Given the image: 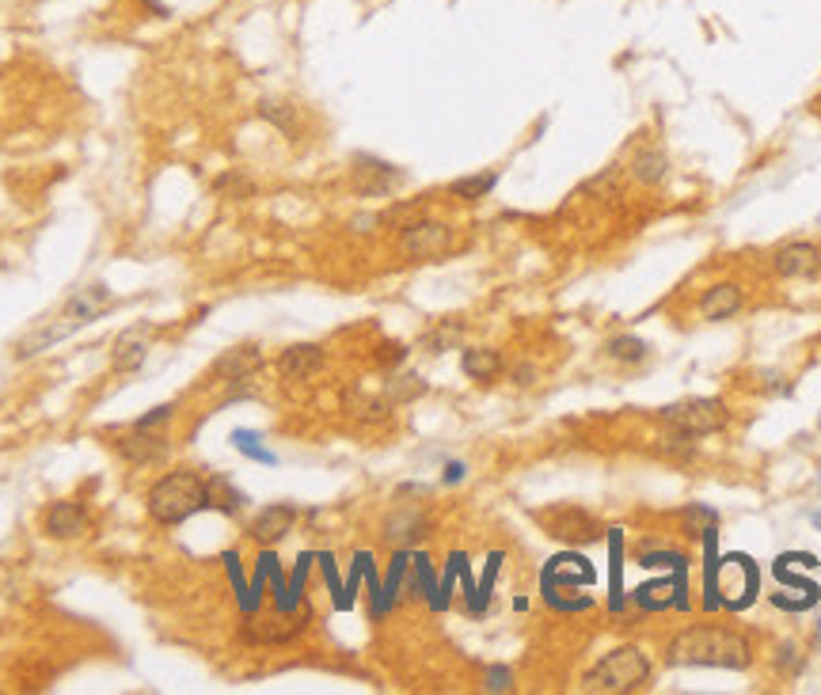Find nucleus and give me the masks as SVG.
Returning a JSON list of instances; mask_svg holds the SVG:
<instances>
[{
  "instance_id": "obj_16",
  "label": "nucleus",
  "mask_w": 821,
  "mask_h": 695,
  "mask_svg": "<svg viewBox=\"0 0 821 695\" xmlns=\"http://www.w3.org/2000/svg\"><path fill=\"white\" fill-rule=\"evenodd\" d=\"M145 335H149V327H130V331H122V335H118L115 354H111L115 373H134V369L145 365V354H149V342H145Z\"/></svg>"
},
{
  "instance_id": "obj_18",
  "label": "nucleus",
  "mask_w": 821,
  "mask_h": 695,
  "mask_svg": "<svg viewBox=\"0 0 821 695\" xmlns=\"http://www.w3.org/2000/svg\"><path fill=\"white\" fill-rule=\"evenodd\" d=\"M426 536V513L419 509H400L384 521V540H392L396 547H407Z\"/></svg>"
},
{
  "instance_id": "obj_7",
  "label": "nucleus",
  "mask_w": 821,
  "mask_h": 695,
  "mask_svg": "<svg viewBox=\"0 0 821 695\" xmlns=\"http://www.w3.org/2000/svg\"><path fill=\"white\" fill-rule=\"evenodd\" d=\"M308 620H312V612H270V616H248V623H244V639L248 642H289V639H297L301 631L308 627Z\"/></svg>"
},
{
  "instance_id": "obj_32",
  "label": "nucleus",
  "mask_w": 821,
  "mask_h": 695,
  "mask_svg": "<svg viewBox=\"0 0 821 695\" xmlns=\"http://www.w3.org/2000/svg\"><path fill=\"white\" fill-rule=\"evenodd\" d=\"M388 399H369V395H354L350 399V411H354V418L358 422H381V418H388Z\"/></svg>"
},
{
  "instance_id": "obj_33",
  "label": "nucleus",
  "mask_w": 821,
  "mask_h": 695,
  "mask_svg": "<svg viewBox=\"0 0 821 695\" xmlns=\"http://www.w3.org/2000/svg\"><path fill=\"white\" fill-rule=\"evenodd\" d=\"M213 190H217V194H232V198H251V194H255V183L244 179L240 171H225V175L213 179Z\"/></svg>"
},
{
  "instance_id": "obj_26",
  "label": "nucleus",
  "mask_w": 821,
  "mask_h": 695,
  "mask_svg": "<svg viewBox=\"0 0 821 695\" xmlns=\"http://www.w3.org/2000/svg\"><path fill=\"white\" fill-rule=\"evenodd\" d=\"M229 441H232V449L244 452V456H248V460H255V464H270V468L278 464V456H274V452H270L267 445L259 441V433H255V430H232Z\"/></svg>"
},
{
  "instance_id": "obj_1",
  "label": "nucleus",
  "mask_w": 821,
  "mask_h": 695,
  "mask_svg": "<svg viewBox=\"0 0 821 695\" xmlns=\"http://www.w3.org/2000/svg\"><path fill=\"white\" fill-rule=\"evenodd\" d=\"M749 642L738 631L726 627H688L669 642V665H707V669H745L749 665Z\"/></svg>"
},
{
  "instance_id": "obj_22",
  "label": "nucleus",
  "mask_w": 821,
  "mask_h": 695,
  "mask_svg": "<svg viewBox=\"0 0 821 695\" xmlns=\"http://www.w3.org/2000/svg\"><path fill=\"white\" fill-rule=\"evenodd\" d=\"M498 183V171H479V175H464V179H453L449 183V194L453 198H464V202H479L487 198Z\"/></svg>"
},
{
  "instance_id": "obj_27",
  "label": "nucleus",
  "mask_w": 821,
  "mask_h": 695,
  "mask_svg": "<svg viewBox=\"0 0 821 695\" xmlns=\"http://www.w3.org/2000/svg\"><path fill=\"white\" fill-rule=\"evenodd\" d=\"M422 217H426V202L415 198V202H396V206H388L377 221H381V225H392V228H411L415 221H422Z\"/></svg>"
},
{
  "instance_id": "obj_5",
  "label": "nucleus",
  "mask_w": 821,
  "mask_h": 695,
  "mask_svg": "<svg viewBox=\"0 0 821 695\" xmlns=\"http://www.w3.org/2000/svg\"><path fill=\"white\" fill-rule=\"evenodd\" d=\"M457 247V232L453 225L445 221H415L411 228H403L400 236V251L411 259V263H434V259H445L449 251Z\"/></svg>"
},
{
  "instance_id": "obj_31",
  "label": "nucleus",
  "mask_w": 821,
  "mask_h": 695,
  "mask_svg": "<svg viewBox=\"0 0 821 695\" xmlns=\"http://www.w3.org/2000/svg\"><path fill=\"white\" fill-rule=\"evenodd\" d=\"M681 521H685V532H692V536H715V509L688 506L681 513Z\"/></svg>"
},
{
  "instance_id": "obj_4",
  "label": "nucleus",
  "mask_w": 821,
  "mask_h": 695,
  "mask_svg": "<svg viewBox=\"0 0 821 695\" xmlns=\"http://www.w3.org/2000/svg\"><path fill=\"white\" fill-rule=\"evenodd\" d=\"M669 426L677 433H688V437H711V433L726 430L730 422V411H726L723 399H681L662 411Z\"/></svg>"
},
{
  "instance_id": "obj_2",
  "label": "nucleus",
  "mask_w": 821,
  "mask_h": 695,
  "mask_svg": "<svg viewBox=\"0 0 821 695\" xmlns=\"http://www.w3.org/2000/svg\"><path fill=\"white\" fill-rule=\"evenodd\" d=\"M145 509H149V517H153L156 525H183L187 517L206 509V479L191 468L168 471L164 479L153 483L149 498H145Z\"/></svg>"
},
{
  "instance_id": "obj_12",
  "label": "nucleus",
  "mask_w": 821,
  "mask_h": 695,
  "mask_svg": "<svg viewBox=\"0 0 821 695\" xmlns=\"http://www.w3.org/2000/svg\"><path fill=\"white\" fill-rule=\"evenodd\" d=\"M42 528L50 540H77L92 528V517L80 502H54L42 517Z\"/></svg>"
},
{
  "instance_id": "obj_25",
  "label": "nucleus",
  "mask_w": 821,
  "mask_h": 695,
  "mask_svg": "<svg viewBox=\"0 0 821 695\" xmlns=\"http://www.w3.org/2000/svg\"><path fill=\"white\" fill-rule=\"evenodd\" d=\"M426 380H422L419 373H403V376H392L388 384H384V399L388 403H411V399H419V395H426Z\"/></svg>"
},
{
  "instance_id": "obj_34",
  "label": "nucleus",
  "mask_w": 821,
  "mask_h": 695,
  "mask_svg": "<svg viewBox=\"0 0 821 695\" xmlns=\"http://www.w3.org/2000/svg\"><path fill=\"white\" fill-rule=\"evenodd\" d=\"M639 563L650 566V570H658V566H685V555L681 551H643Z\"/></svg>"
},
{
  "instance_id": "obj_17",
  "label": "nucleus",
  "mask_w": 821,
  "mask_h": 695,
  "mask_svg": "<svg viewBox=\"0 0 821 695\" xmlns=\"http://www.w3.org/2000/svg\"><path fill=\"white\" fill-rule=\"evenodd\" d=\"M738 308H742V289L734 282H719V285H711L707 297L700 301V316L719 323V320H730Z\"/></svg>"
},
{
  "instance_id": "obj_24",
  "label": "nucleus",
  "mask_w": 821,
  "mask_h": 695,
  "mask_svg": "<svg viewBox=\"0 0 821 695\" xmlns=\"http://www.w3.org/2000/svg\"><path fill=\"white\" fill-rule=\"evenodd\" d=\"M407 589H411L415 597H426L430 608L438 604V578H434L426 555H411V582H407Z\"/></svg>"
},
{
  "instance_id": "obj_19",
  "label": "nucleus",
  "mask_w": 821,
  "mask_h": 695,
  "mask_svg": "<svg viewBox=\"0 0 821 695\" xmlns=\"http://www.w3.org/2000/svg\"><path fill=\"white\" fill-rule=\"evenodd\" d=\"M460 369L468 380H479V384H491L498 373H502V354L498 350H487V346H468L460 354Z\"/></svg>"
},
{
  "instance_id": "obj_3",
  "label": "nucleus",
  "mask_w": 821,
  "mask_h": 695,
  "mask_svg": "<svg viewBox=\"0 0 821 695\" xmlns=\"http://www.w3.org/2000/svg\"><path fill=\"white\" fill-rule=\"evenodd\" d=\"M647 680H650L647 654H643L639 646H616V650H609V654L586 673L582 688H586V692L624 695V692L647 688Z\"/></svg>"
},
{
  "instance_id": "obj_29",
  "label": "nucleus",
  "mask_w": 821,
  "mask_h": 695,
  "mask_svg": "<svg viewBox=\"0 0 821 695\" xmlns=\"http://www.w3.org/2000/svg\"><path fill=\"white\" fill-rule=\"evenodd\" d=\"M609 357L612 361H624V365H635V361H643L647 357V342L643 339H635V335H616V339H609Z\"/></svg>"
},
{
  "instance_id": "obj_23",
  "label": "nucleus",
  "mask_w": 821,
  "mask_h": 695,
  "mask_svg": "<svg viewBox=\"0 0 821 695\" xmlns=\"http://www.w3.org/2000/svg\"><path fill=\"white\" fill-rule=\"evenodd\" d=\"M669 171V156L662 149H643L635 160H631V175L639 183H662Z\"/></svg>"
},
{
  "instance_id": "obj_11",
  "label": "nucleus",
  "mask_w": 821,
  "mask_h": 695,
  "mask_svg": "<svg viewBox=\"0 0 821 695\" xmlns=\"http://www.w3.org/2000/svg\"><path fill=\"white\" fill-rule=\"evenodd\" d=\"M293 525H297V506H289V502H278V506H267L255 521H251V540L259 547H274L282 544L289 532H293Z\"/></svg>"
},
{
  "instance_id": "obj_35",
  "label": "nucleus",
  "mask_w": 821,
  "mask_h": 695,
  "mask_svg": "<svg viewBox=\"0 0 821 695\" xmlns=\"http://www.w3.org/2000/svg\"><path fill=\"white\" fill-rule=\"evenodd\" d=\"M514 688V673L506 665H491L487 669V692H510Z\"/></svg>"
},
{
  "instance_id": "obj_8",
  "label": "nucleus",
  "mask_w": 821,
  "mask_h": 695,
  "mask_svg": "<svg viewBox=\"0 0 821 695\" xmlns=\"http://www.w3.org/2000/svg\"><path fill=\"white\" fill-rule=\"evenodd\" d=\"M111 289L103 282H96V285H84V289H77L69 301H65V308H61V320L69 323L73 331L77 327H84V323H96L107 308H111Z\"/></svg>"
},
{
  "instance_id": "obj_14",
  "label": "nucleus",
  "mask_w": 821,
  "mask_h": 695,
  "mask_svg": "<svg viewBox=\"0 0 821 695\" xmlns=\"http://www.w3.org/2000/svg\"><path fill=\"white\" fill-rule=\"evenodd\" d=\"M772 270L780 278H814L821 270V247L814 244H787L772 255Z\"/></svg>"
},
{
  "instance_id": "obj_37",
  "label": "nucleus",
  "mask_w": 821,
  "mask_h": 695,
  "mask_svg": "<svg viewBox=\"0 0 821 695\" xmlns=\"http://www.w3.org/2000/svg\"><path fill=\"white\" fill-rule=\"evenodd\" d=\"M403 357H407V346H403V342H381V346H377V361H381V365H400Z\"/></svg>"
},
{
  "instance_id": "obj_39",
  "label": "nucleus",
  "mask_w": 821,
  "mask_h": 695,
  "mask_svg": "<svg viewBox=\"0 0 821 695\" xmlns=\"http://www.w3.org/2000/svg\"><path fill=\"white\" fill-rule=\"evenodd\" d=\"M145 4H149V8H153L156 16H168V8H164V4H156V0H145Z\"/></svg>"
},
{
  "instance_id": "obj_30",
  "label": "nucleus",
  "mask_w": 821,
  "mask_h": 695,
  "mask_svg": "<svg viewBox=\"0 0 821 695\" xmlns=\"http://www.w3.org/2000/svg\"><path fill=\"white\" fill-rule=\"evenodd\" d=\"M460 331H464V323H449L441 320L426 339H422V346L430 350V354H441V350H449V346H457L460 342Z\"/></svg>"
},
{
  "instance_id": "obj_15",
  "label": "nucleus",
  "mask_w": 821,
  "mask_h": 695,
  "mask_svg": "<svg viewBox=\"0 0 821 695\" xmlns=\"http://www.w3.org/2000/svg\"><path fill=\"white\" fill-rule=\"evenodd\" d=\"M324 369V350L316 342H297V346H286L282 357H278V373L282 380H308Z\"/></svg>"
},
{
  "instance_id": "obj_36",
  "label": "nucleus",
  "mask_w": 821,
  "mask_h": 695,
  "mask_svg": "<svg viewBox=\"0 0 821 695\" xmlns=\"http://www.w3.org/2000/svg\"><path fill=\"white\" fill-rule=\"evenodd\" d=\"M175 411V403H160V407H153V411H145L141 418H137L134 426L137 430H153V426H160V422H168Z\"/></svg>"
},
{
  "instance_id": "obj_10",
  "label": "nucleus",
  "mask_w": 821,
  "mask_h": 695,
  "mask_svg": "<svg viewBox=\"0 0 821 695\" xmlns=\"http://www.w3.org/2000/svg\"><path fill=\"white\" fill-rule=\"evenodd\" d=\"M403 183V171L384 164V160H373V156H358L354 160V187L365 198H381V194H392V190Z\"/></svg>"
},
{
  "instance_id": "obj_9",
  "label": "nucleus",
  "mask_w": 821,
  "mask_h": 695,
  "mask_svg": "<svg viewBox=\"0 0 821 695\" xmlns=\"http://www.w3.org/2000/svg\"><path fill=\"white\" fill-rule=\"evenodd\" d=\"M111 449H115L122 460H130V464H160V460L168 456V437L153 430H137L134 426L130 433L115 437Z\"/></svg>"
},
{
  "instance_id": "obj_6",
  "label": "nucleus",
  "mask_w": 821,
  "mask_h": 695,
  "mask_svg": "<svg viewBox=\"0 0 821 695\" xmlns=\"http://www.w3.org/2000/svg\"><path fill=\"white\" fill-rule=\"evenodd\" d=\"M536 521L548 528V536L563 540V544H593V540H601L597 517L586 513L582 506H552L544 509V513H536Z\"/></svg>"
},
{
  "instance_id": "obj_38",
  "label": "nucleus",
  "mask_w": 821,
  "mask_h": 695,
  "mask_svg": "<svg viewBox=\"0 0 821 695\" xmlns=\"http://www.w3.org/2000/svg\"><path fill=\"white\" fill-rule=\"evenodd\" d=\"M464 475H468V468H464V464H460V460H449V464H445V475H441V479H445V483H449V487H453V483H460V479H464Z\"/></svg>"
},
{
  "instance_id": "obj_41",
  "label": "nucleus",
  "mask_w": 821,
  "mask_h": 695,
  "mask_svg": "<svg viewBox=\"0 0 821 695\" xmlns=\"http://www.w3.org/2000/svg\"><path fill=\"white\" fill-rule=\"evenodd\" d=\"M814 525H818V528H821V513H814Z\"/></svg>"
},
{
  "instance_id": "obj_13",
  "label": "nucleus",
  "mask_w": 821,
  "mask_h": 695,
  "mask_svg": "<svg viewBox=\"0 0 821 695\" xmlns=\"http://www.w3.org/2000/svg\"><path fill=\"white\" fill-rule=\"evenodd\" d=\"M263 369V354L259 346H232L225 354L213 361V380H225V384H244L251 373Z\"/></svg>"
},
{
  "instance_id": "obj_21",
  "label": "nucleus",
  "mask_w": 821,
  "mask_h": 695,
  "mask_svg": "<svg viewBox=\"0 0 821 695\" xmlns=\"http://www.w3.org/2000/svg\"><path fill=\"white\" fill-rule=\"evenodd\" d=\"M411 574V555L407 551H396L392 555V566H388V582L381 585V604H384V616L396 608V601H400V585H403V578Z\"/></svg>"
},
{
  "instance_id": "obj_20",
  "label": "nucleus",
  "mask_w": 821,
  "mask_h": 695,
  "mask_svg": "<svg viewBox=\"0 0 821 695\" xmlns=\"http://www.w3.org/2000/svg\"><path fill=\"white\" fill-rule=\"evenodd\" d=\"M244 502H248V498L236 490V483H232L229 475H221V471L206 475V509L236 513V509H244Z\"/></svg>"
},
{
  "instance_id": "obj_40",
  "label": "nucleus",
  "mask_w": 821,
  "mask_h": 695,
  "mask_svg": "<svg viewBox=\"0 0 821 695\" xmlns=\"http://www.w3.org/2000/svg\"><path fill=\"white\" fill-rule=\"evenodd\" d=\"M814 111H818V114H821V95H818V99H814Z\"/></svg>"
},
{
  "instance_id": "obj_28",
  "label": "nucleus",
  "mask_w": 821,
  "mask_h": 695,
  "mask_svg": "<svg viewBox=\"0 0 821 695\" xmlns=\"http://www.w3.org/2000/svg\"><path fill=\"white\" fill-rule=\"evenodd\" d=\"M259 118H267L270 126H278V130L286 133V137H293V133H297V111H293L289 103H278V99H263V103H259Z\"/></svg>"
}]
</instances>
